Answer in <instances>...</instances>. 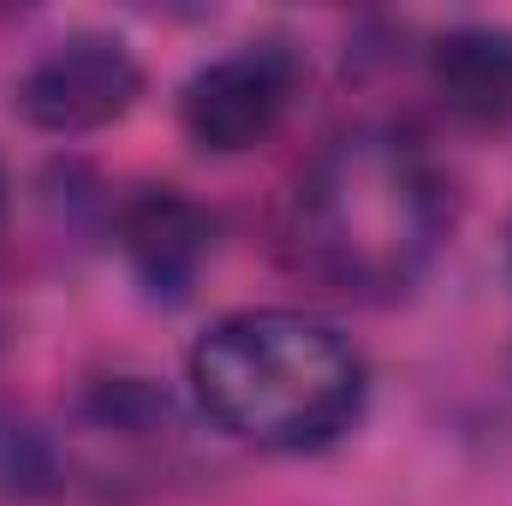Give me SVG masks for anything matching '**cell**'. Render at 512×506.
Listing matches in <instances>:
<instances>
[{
    "mask_svg": "<svg viewBox=\"0 0 512 506\" xmlns=\"http://www.w3.org/2000/svg\"><path fill=\"white\" fill-rule=\"evenodd\" d=\"M447 185L417 137L399 126H352L328 137L280 221L286 262L346 298L411 292L447 239Z\"/></svg>",
    "mask_w": 512,
    "mask_h": 506,
    "instance_id": "6da1fadb",
    "label": "cell"
},
{
    "mask_svg": "<svg viewBox=\"0 0 512 506\" xmlns=\"http://www.w3.org/2000/svg\"><path fill=\"white\" fill-rule=\"evenodd\" d=\"M197 411L262 453H316L364 417L370 370L358 346L304 310H233L185 358Z\"/></svg>",
    "mask_w": 512,
    "mask_h": 506,
    "instance_id": "7a4b0ae2",
    "label": "cell"
},
{
    "mask_svg": "<svg viewBox=\"0 0 512 506\" xmlns=\"http://www.w3.org/2000/svg\"><path fill=\"white\" fill-rule=\"evenodd\" d=\"M304 72V54L286 36L239 42L233 54L203 60L179 84V126L203 155H245L286 126Z\"/></svg>",
    "mask_w": 512,
    "mask_h": 506,
    "instance_id": "3957f363",
    "label": "cell"
},
{
    "mask_svg": "<svg viewBox=\"0 0 512 506\" xmlns=\"http://www.w3.org/2000/svg\"><path fill=\"white\" fill-rule=\"evenodd\" d=\"M137 96H143V66L108 30H78L48 42L12 84L18 120L48 137H84L114 126L137 108Z\"/></svg>",
    "mask_w": 512,
    "mask_h": 506,
    "instance_id": "277c9868",
    "label": "cell"
},
{
    "mask_svg": "<svg viewBox=\"0 0 512 506\" xmlns=\"http://www.w3.org/2000/svg\"><path fill=\"white\" fill-rule=\"evenodd\" d=\"M114 245L126 256L131 280L143 286V298L185 304L203 262L215 256V215L173 185H143L137 197L120 203Z\"/></svg>",
    "mask_w": 512,
    "mask_h": 506,
    "instance_id": "5b68a950",
    "label": "cell"
},
{
    "mask_svg": "<svg viewBox=\"0 0 512 506\" xmlns=\"http://www.w3.org/2000/svg\"><path fill=\"white\" fill-rule=\"evenodd\" d=\"M429 84L465 126H512V30L453 24L429 42Z\"/></svg>",
    "mask_w": 512,
    "mask_h": 506,
    "instance_id": "8992f818",
    "label": "cell"
},
{
    "mask_svg": "<svg viewBox=\"0 0 512 506\" xmlns=\"http://www.w3.org/2000/svg\"><path fill=\"white\" fill-rule=\"evenodd\" d=\"M54 489H60V453H54V441L36 423L0 411V501H42Z\"/></svg>",
    "mask_w": 512,
    "mask_h": 506,
    "instance_id": "52a82bcc",
    "label": "cell"
},
{
    "mask_svg": "<svg viewBox=\"0 0 512 506\" xmlns=\"http://www.w3.org/2000/svg\"><path fill=\"white\" fill-rule=\"evenodd\" d=\"M0 239H6V173H0Z\"/></svg>",
    "mask_w": 512,
    "mask_h": 506,
    "instance_id": "ba28073f",
    "label": "cell"
}]
</instances>
